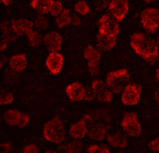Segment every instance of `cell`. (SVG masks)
<instances>
[{
	"label": "cell",
	"mask_w": 159,
	"mask_h": 153,
	"mask_svg": "<svg viewBox=\"0 0 159 153\" xmlns=\"http://www.w3.org/2000/svg\"><path fill=\"white\" fill-rule=\"evenodd\" d=\"M88 68L89 73L92 76H98L99 73V62H88Z\"/></svg>",
	"instance_id": "obj_29"
},
{
	"label": "cell",
	"mask_w": 159,
	"mask_h": 153,
	"mask_svg": "<svg viewBox=\"0 0 159 153\" xmlns=\"http://www.w3.org/2000/svg\"><path fill=\"white\" fill-rule=\"evenodd\" d=\"M23 152L25 153H37L39 152V148L35 144H29L24 147Z\"/></svg>",
	"instance_id": "obj_33"
},
{
	"label": "cell",
	"mask_w": 159,
	"mask_h": 153,
	"mask_svg": "<svg viewBox=\"0 0 159 153\" xmlns=\"http://www.w3.org/2000/svg\"><path fill=\"white\" fill-rule=\"evenodd\" d=\"M14 100L13 94L11 93H6L4 94H2L1 96L0 104L2 105L10 104L12 103Z\"/></svg>",
	"instance_id": "obj_30"
},
{
	"label": "cell",
	"mask_w": 159,
	"mask_h": 153,
	"mask_svg": "<svg viewBox=\"0 0 159 153\" xmlns=\"http://www.w3.org/2000/svg\"><path fill=\"white\" fill-rule=\"evenodd\" d=\"M155 76H156V78L157 79V81L159 82V68H158L157 70H156Z\"/></svg>",
	"instance_id": "obj_42"
},
{
	"label": "cell",
	"mask_w": 159,
	"mask_h": 153,
	"mask_svg": "<svg viewBox=\"0 0 159 153\" xmlns=\"http://www.w3.org/2000/svg\"><path fill=\"white\" fill-rule=\"evenodd\" d=\"M142 93V88L139 84L128 83L122 93V103L126 106H133L139 103Z\"/></svg>",
	"instance_id": "obj_7"
},
{
	"label": "cell",
	"mask_w": 159,
	"mask_h": 153,
	"mask_svg": "<svg viewBox=\"0 0 159 153\" xmlns=\"http://www.w3.org/2000/svg\"><path fill=\"white\" fill-rule=\"evenodd\" d=\"M92 89L99 102L102 103H109L111 102L112 92L106 82L101 80H95L92 82Z\"/></svg>",
	"instance_id": "obj_9"
},
{
	"label": "cell",
	"mask_w": 159,
	"mask_h": 153,
	"mask_svg": "<svg viewBox=\"0 0 159 153\" xmlns=\"http://www.w3.org/2000/svg\"><path fill=\"white\" fill-rule=\"evenodd\" d=\"M84 59L88 62H100L101 58L100 51L92 45H89L85 49L84 53Z\"/></svg>",
	"instance_id": "obj_24"
},
{
	"label": "cell",
	"mask_w": 159,
	"mask_h": 153,
	"mask_svg": "<svg viewBox=\"0 0 159 153\" xmlns=\"http://www.w3.org/2000/svg\"><path fill=\"white\" fill-rule=\"evenodd\" d=\"M2 32V40L7 42H11L15 41L17 35L14 31L12 28L11 25H10L7 22L3 21L1 24Z\"/></svg>",
	"instance_id": "obj_20"
},
{
	"label": "cell",
	"mask_w": 159,
	"mask_h": 153,
	"mask_svg": "<svg viewBox=\"0 0 159 153\" xmlns=\"http://www.w3.org/2000/svg\"><path fill=\"white\" fill-rule=\"evenodd\" d=\"M29 43L33 47L39 46L43 42V37L39 31L32 30L27 35Z\"/></svg>",
	"instance_id": "obj_25"
},
{
	"label": "cell",
	"mask_w": 159,
	"mask_h": 153,
	"mask_svg": "<svg viewBox=\"0 0 159 153\" xmlns=\"http://www.w3.org/2000/svg\"><path fill=\"white\" fill-rule=\"evenodd\" d=\"M11 25L14 31L18 36L27 35L34 29V23L25 18L13 20Z\"/></svg>",
	"instance_id": "obj_13"
},
{
	"label": "cell",
	"mask_w": 159,
	"mask_h": 153,
	"mask_svg": "<svg viewBox=\"0 0 159 153\" xmlns=\"http://www.w3.org/2000/svg\"><path fill=\"white\" fill-rule=\"evenodd\" d=\"M156 42V43H157V45H158V47H159V36L157 37Z\"/></svg>",
	"instance_id": "obj_44"
},
{
	"label": "cell",
	"mask_w": 159,
	"mask_h": 153,
	"mask_svg": "<svg viewBox=\"0 0 159 153\" xmlns=\"http://www.w3.org/2000/svg\"><path fill=\"white\" fill-rule=\"evenodd\" d=\"M108 8L112 16L118 22H121L128 13L129 3L126 0H111Z\"/></svg>",
	"instance_id": "obj_10"
},
{
	"label": "cell",
	"mask_w": 159,
	"mask_h": 153,
	"mask_svg": "<svg viewBox=\"0 0 159 153\" xmlns=\"http://www.w3.org/2000/svg\"><path fill=\"white\" fill-rule=\"evenodd\" d=\"M13 1L14 0H1L2 3L6 6L11 5Z\"/></svg>",
	"instance_id": "obj_40"
},
{
	"label": "cell",
	"mask_w": 159,
	"mask_h": 153,
	"mask_svg": "<svg viewBox=\"0 0 159 153\" xmlns=\"http://www.w3.org/2000/svg\"><path fill=\"white\" fill-rule=\"evenodd\" d=\"M22 113L16 109H9L3 115L5 122L10 126H17L19 123Z\"/></svg>",
	"instance_id": "obj_22"
},
{
	"label": "cell",
	"mask_w": 159,
	"mask_h": 153,
	"mask_svg": "<svg viewBox=\"0 0 159 153\" xmlns=\"http://www.w3.org/2000/svg\"><path fill=\"white\" fill-rule=\"evenodd\" d=\"M63 4L59 1H53L51 4L49 14L53 17H56L64 11Z\"/></svg>",
	"instance_id": "obj_28"
},
{
	"label": "cell",
	"mask_w": 159,
	"mask_h": 153,
	"mask_svg": "<svg viewBox=\"0 0 159 153\" xmlns=\"http://www.w3.org/2000/svg\"><path fill=\"white\" fill-rule=\"evenodd\" d=\"M62 36L57 31H51L43 36V43L51 52L60 51L62 48Z\"/></svg>",
	"instance_id": "obj_11"
},
{
	"label": "cell",
	"mask_w": 159,
	"mask_h": 153,
	"mask_svg": "<svg viewBox=\"0 0 159 153\" xmlns=\"http://www.w3.org/2000/svg\"><path fill=\"white\" fill-rule=\"evenodd\" d=\"M121 126L126 134L131 137H139L142 133L141 124L134 112L125 113L122 119Z\"/></svg>",
	"instance_id": "obj_5"
},
{
	"label": "cell",
	"mask_w": 159,
	"mask_h": 153,
	"mask_svg": "<svg viewBox=\"0 0 159 153\" xmlns=\"http://www.w3.org/2000/svg\"><path fill=\"white\" fill-rule=\"evenodd\" d=\"M74 9L76 13L82 15H86L90 11L89 5L84 1H80L77 2L74 6Z\"/></svg>",
	"instance_id": "obj_27"
},
{
	"label": "cell",
	"mask_w": 159,
	"mask_h": 153,
	"mask_svg": "<svg viewBox=\"0 0 159 153\" xmlns=\"http://www.w3.org/2000/svg\"><path fill=\"white\" fill-rule=\"evenodd\" d=\"M83 118L90 125L87 133L89 138L98 142L104 141L111 126L110 118L107 111L100 109L93 115H85Z\"/></svg>",
	"instance_id": "obj_2"
},
{
	"label": "cell",
	"mask_w": 159,
	"mask_h": 153,
	"mask_svg": "<svg viewBox=\"0 0 159 153\" xmlns=\"http://www.w3.org/2000/svg\"><path fill=\"white\" fill-rule=\"evenodd\" d=\"M45 63L51 74L56 75L61 72L64 65V57L58 52H52L47 57Z\"/></svg>",
	"instance_id": "obj_12"
},
{
	"label": "cell",
	"mask_w": 159,
	"mask_h": 153,
	"mask_svg": "<svg viewBox=\"0 0 159 153\" xmlns=\"http://www.w3.org/2000/svg\"><path fill=\"white\" fill-rule=\"evenodd\" d=\"M71 24L72 25L75 27L79 26L81 24V20L80 16L76 15L71 16Z\"/></svg>",
	"instance_id": "obj_36"
},
{
	"label": "cell",
	"mask_w": 159,
	"mask_h": 153,
	"mask_svg": "<svg viewBox=\"0 0 159 153\" xmlns=\"http://www.w3.org/2000/svg\"><path fill=\"white\" fill-rule=\"evenodd\" d=\"M98 33L117 37L120 32L118 21L113 16L104 15L98 21Z\"/></svg>",
	"instance_id": "obj_8"
},
{
	"label": "cell",
	"mask_w": 159,
	"mask_h": 153,
	"mask_svg": "<svg viewBox=\"0 0 159 153\" xmlns=\"http://www.w3.org/2000/svg\"><path fill=\"white\" fill-rule=\"evenodd\" d=\"M7 61V58L5 55H2L1 56V68H2V67L6 63Z\"/></svg>",
	"instance_id": "obj_39"
},
{
	"label": "cell",
	"mask_w": 159,
	"mask_h": 153,
	"mask_svg": "<svg viewBox=\"0 0 159 153\" xmlns=\"http://www.w3.org/2000/svg\"><path fill=\"white\" fill-rule=\"evenodd\" d=\"M107 139L108 143L113 147L124 148L127 146L126 137L120 132L107 134Z\"/></svg>",
	"instance_id": "obj_18"
},
{
	"label": "cell",
	"mask_w": 159,
	"mask_h": 153,
	"mask_svg": "<svg viewBox=\"0 0 159 153\" xmlns=\"http://www.w3.org/2000/svg\"><path fill=\"white\" fill-rule=\"evenodd\" d=\"M71 16L69 9H64L63 11L56 17L55 24L59 28H63L71 24Z\"/></svg>",
	"instance_id": "obj_23"
},
{
	"label": "cell",
	"mask_w": 159,
	"mask_h": 153,
	"mask_svg": "<svg viewBox=\"0 0 159 153\" xmlns=\"http://www.w3.org/2000/svg\"><path fill=\"white\" fill-rule=\"evenodd\" d=\"M116 41L115 36L98 33L96 38L97 47L100 51H108L115 47Z\"/></svg>",
	"instance_id": "obj_15"
},
{
	"label": "cell",
	"mask_w": 159,
	"mask_h": 153,
	"mask_svg": "<svg viewBox=\"0 0 159 153\" xmlns=\"http://www.w3.org/2000/svg\"><path fill=\"white\" fill-rule=\"evenodd\" d=\"M130 76L125 68H121L108 73L106 83L113 93L119 94L122 92L129 82Z\"/></svg>",
	"instance_id": "obj_4"
},
{
	"label": "cell",
	"mask_w": 159,
	"mask_h": 153,
	"mask_svg": "<svg viewBox=\"0 0 159 153\" xmlns=\"http://www.w3.org/2000/svg\"><path fill=\"white\" fill-rule=\"evenodd\" d=\"M66 93L72 102H79L84 100L86 90L81 83L73 82L66 88Z\"/></svg>",
	"instance_id": "obj_14"
},
{
	"label": "cell",
	"mask_w": 159,
	"mask_h": 153,
	"mask_svg": "<svg viewBox=\"0 0 159 153\" xmlns=\"http://www.w3.org/2000/svg\"><path fill=\"white\" fill-rule=\"evenodd\" d=\"M54 0H31L30 6L40 14L49 13L50 7Z\"/></svg>",
	"instance_id": "obj_19"
},
{
	"label": "cell",
	"mask_w": 159,
	"mask_h": 153,
	"mask_svg": "<svg viewBox=\"0 0 159 153\" xmlns=\"http://www.w3.org/2000/svg\"><path fill=\"white\" fill-rule=\"evenodd\" d=\"M30 117L28 115H27L25 113H22L21 118L19 123L17 125V127L20 129H23L25 128L30 121Z\"/></svg>",
	"instance_id": "obj_31"
},
{
	"label": "cell",
	"mask_w": 159,
	"mask_h": 153,
	"mask_svg": "<svg viewBox=\"0 0 159 153\" xmlns=\"http://www.w3.org/2000/svg\"><path fill=\"white\" fill-rule=\"evenodd\" d=\"M130 44L134 51L149 65L153 66L159 60V48L153 40L142 33L132 35Z\"/></svg>",
	"instance_id": "obj_1"
},
{
	"label": "cell",
	"mask_w": 159,
	"mask_h": 153,
	"mask_svg": "<svg viewBox=\"0 0 159 153\" xmlns=\"http://www.w3.org/2000/svg\"><path fill=\"white\" fill-rule=\"evenodd\" d=\"M57 150L66 153H80L82 151L83 144L80 141L75 140L66 144L60 146Z\"/></svg>",
	"instance_id": "obj_21"
},
{
	"label": "cell",
	"mask_w": 159,
	"mask_h": 153,
	"mask_svg": "<svg viewBox=\"0 0 159 153\" xmlns=\"http://www.w3.org/2000/svg\"><path fill=\"white\" fill-rule=\"evenodd\" d=\"M49 23L48 19L43 15L38 16L35 20L34 26L38 31L41 32L47 29Z\"/></svg>",
	"instance_id": "obj_26"
},
{
	"label": "cell",
	"mask_w": 159,
	"mask_h": 153,
	"mask_svg": "<svg viewBox=\"0 0 159 153\" xmlns=\"http://www.w3.org/2000/svg\"><path fill=\"white\" fill-rule=\"evenodd\" d=\"M144 2L147 3H150V2H153L156 1L157 0H142Z\"/></svg>",
	"instance_id": "obj_43"
},
{
	"label": "cell",
	"mask_w": 159,
	"mask_h": 153,
	"mask_svg": "<svg viewBox=\"0 0 159 153\" xmlns=\"http://www.w3.org/2000/svg\"><path fill=\"white\" fill-rule=\"evenodd\" d=\"M8 43L7 42L2 40L1 43V48H0V50H1V51H3L6 50L7 47V45H8Z\"/></svg>",
	"instance_id": "obj_38"
},
{
	"label": "cell",
	"mask_w": 159,
	"mask_h": 153,
	"mask_svg": "<svg viewBox=\"0 0 159 153\" xmlns=\"http://www.w3.org/2000/svg\"><path fill=\"white\" fill-rule=\"evenodd\" d=\"M88 133L87 123L84 118L73 124L70 129V134L72 138L77 140L83 139Z\"/></svg>",
	"instance_id": "obj_16"
},
{
	"label": "cell",
	"mask_w": 159,
	"mask_h": 153,
	"mask_svg": "<svg viewBox=\"0 0 159 153\" xmlns=\"http://www.w3.org/2000/svg\"><path fill=\"white\" fill-rule=\"evenodd\" d=\"M154 99L156 102L159 103V89L155 91L154 94Z\"/></svg>",
	"instance_id": "obj_41"
},
{
	"label": "cell",
	"mask_w": 159,
	"mask_h": 153,
	"mask_svg": "<svg viewBox=\"0 0 159 153\" xmlns=\"http://www.w3.org/2000/svg\"><path fill=\"white\" fill-rule=\"evenodd\" d=\"M140 21L144 29L152 33L159 27V11L154 8L144 10L140 15Z\"/></svg>",
	"instance_id": "obj_6"
},
{
	"label": "cell",
	"mask_w": 159,
	"mask_h": 153,
	"mask_svg": "<svg viewBox=\"0 0 159 153\" xmlns=\"http://www.w3.org/2000/svg\"><path fill=\"white\" fill-rule=\"evenodd\" d=\"M12 145L10 142L2 143L1 144V151L3 153H8L11 150Z\"/></svg>",
	"instance_id": "obj_35"
},
{
	"label": "cell",
	"mask_w": 159,
	"mask_h": 153,
	"mask_svg": "<svg viewBox=\"0 0 159 153\" xmlns=\"http://www.w3.org/2000/svg\"><path fill=\"white\" fill-rule=\"evenodd\" d=\"M99 147H100L99 145H93L88 147L87 149V152L89 153H94L97 152L99 153Z\"/></svg>",
	"instance_id": "obj_37"
},
{
	"label": "cell",
	"mask_w": 159,
	"mask_h": 153,
	"mask_svg": "<svg viewBox=\"0 0 159 153\" xmlns=\"http://www.w3.org/2000/svg\"><path fill=\"white\" fill-rule=\"evenodd\" d=\"M43 136L47 141L56 144L63 142L66 138L65 129L62 120L55 117L44 124Z\"/></svg>",
	"instance_id": "obj_3"
},
{
	"label": "cell",
	"mask_w": 159,
	"mask_h": 153,
	"mask_svg": "<svg viewBox=\"0 0 159 153\" xmlns=\"http://www.w3.org/2000/svg\"><path fill=\"white\" fill-rule=\"evenodd\" d=\"M149 148L153 152H159V136L150 142Z\"/></svg>",
	"instance_id": "obj_32"
},
{
	"label": "cell",
	"mask_w": 159,
	"mask_h": 153,
	"mask_svg": "<svg viewBox=\"0 0 159 153\" xmlns=\"http://www.w3.org/2000/svg\"><path fill=\"white\" fill-rule=\"evenodd\" d=\"M10 68L17 72L23 71L26 68L27 60L25 54H19L13 55L9 60Z\"/></svg>",
	"instance_id": "obj_17"
},
{
	"label": "cell",
	"mask_w": 159,
	"mask_h": 153,
	"mask_svg": "<svg viewBox=\"0 0 159 153\" xmlns=\"http://www.w3.org/2000/svg\"><path fill=\"white\" fill-rule=\"evenodd\" d=\"M96 97L95 94L92 89H89L86 90L84 100L87 101H92Z\"/></svg>",
	"instance_id": "obj_34"
}]
</instances>
